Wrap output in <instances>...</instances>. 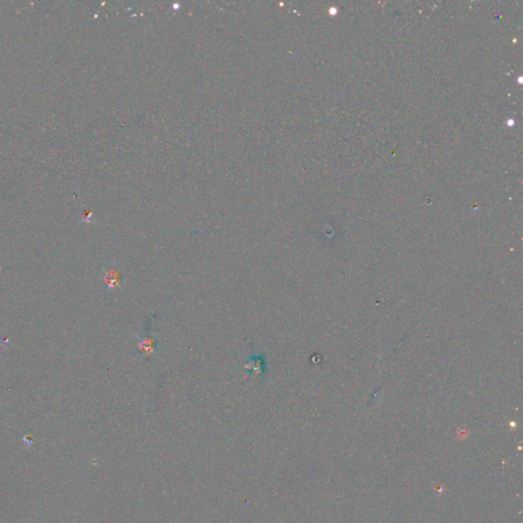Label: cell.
<instances>
[{"mask_svg":"<svg viewBox=\"0 0 523 523\" xmlns=\"http://www.w3.org/2000/svg\"><path fill=\"white\" fill-rule=\"evenodd\" d=\"M246 368L248 370L254 371L255 374H260L263 370V361L260 358H254L250 360L249 364L246 365Z\"/></svg>","mask_w":523,"mask_h":523,"instance_id":"7a4b0ae2","label":"cell"},{"mask_svg":"<svg viewBox=\"0 0 523 523\" xmlns=\"http://www.w3.org/2000/svg\"><path fill=\"white\" fill-rule=\"evenodd\" d=\"M138 347H139V349H142L147 353H153L154 350L156 349L155 342L153 340H151V339H147V340L141 341Z\"/></svg>","mask_w":523,"mask_h":523,"instance_id":"3957f363","label":"cell"},{"mask_svg":"<svg viewBox=\"0 0 523 523\" xmlns=\"http://www.w3.org/2000/svg\"><path fill=\"white\" fill-rule=\"evenodd\" d=\"M123 282V276L122 274L116 270L111 269L106 273V283L110 288H117L120 287Z\"/></svg>","mask_w":523,"mask_h":523,"instance_id":"6da1fadb","label":"cell"}]
</instances>
